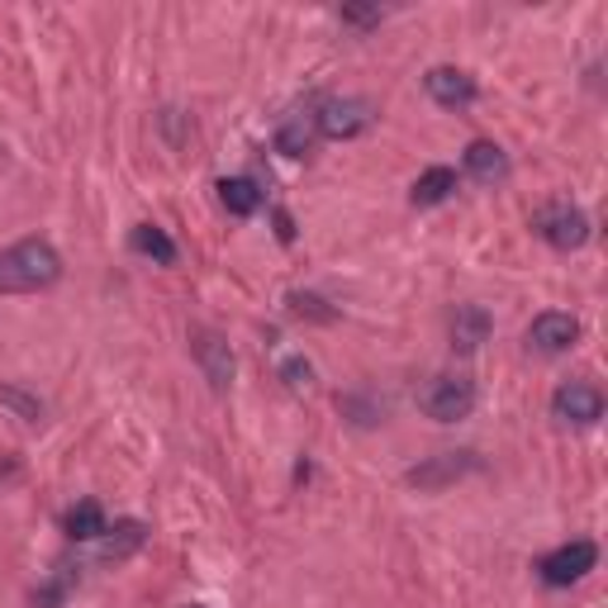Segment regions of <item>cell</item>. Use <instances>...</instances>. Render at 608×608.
I'll use <instances>...</instances> for the list:
<instances>
[{
	"label": "cell",
	"mask_w": 608,
	"mask_h": 608,
	"mask_svg": "<svg viewBox=\"0 0 608 608\" xmlns=\"http://www.w3.org/2000/svg\"><path fill=\"white\" fill-rule=\"evenodd\" d=\"M343 20H347V24H376V20H380V10H361V6H347V10H343Z\"/></svg>",
	"instance_id": "7402d4cb"
},
{
	"label": "cell",
	"mask_w": 608,
	"mask_h": 608,
	"mask_svg": "<svg viewBox=\"0 0 608 608\" xmlns=\"http://www.w3.org/2000/svg\"><path fill=\"white\" fill-rule=\"evenodd\" d=\"M419 409L438 423H461L475 409V386L467 376H433L419 390Z\"/></svg>",
	"instance_id": "7a4b0ae2"
},
{
	"label": "cell",
	"mask_w": 608,
	"mask_h": 608,
	"mask_svg": "<svg viewBox=\"0 0 608 608\" xmlns=\"http://www.w3.org/2000/svg\"><path fill=\"white\" fill-rule=\"evenodd\" d=\"M423 86H428V95H433L438 105H447V109H467L471 101H475V82L467 72H457V67H433L423 76Z\"/></svg>",
	"instance_id": "9c48e42d"
},
{
	"label": "cell",
	"mask_w": 608,
	"mask_h": 608,
	"mask_svg": "<svg viewBox=\"0 0 608 608\" xmlns=\"http://www.w3.org/2000/svg\"><path fill=\"white\" fill-rule=\"evenodd\" d=\"M219 200H223V210L229 214L248 219V214H258L262 190H258V181H248V176H229V181H219Z\"/></svg>",
	"instance_id": "9a60e30c"
},
{
	"label": "cell",
	"mask_w": 608,
	"mask_h": 608,
	"mask_svg": "<svg viewBox=\"0 0 608 608\" xmlns=\"http://www.w3.org/2000/svg\"><path fill=\"white\" fill-rule=\"evenodd\" d=\"M129 243H134V252H143V258H153L157 266H176V243L167 238V229H157V223H138V229L129 233Z\"/></svg>",
	"instance_id": "5bb4252c"
},
{
	"label": "cell",
	"mask_w": 608,
	"mask_h": 608,
	"mask_svg": "<svg viewBox=\"0 0 608 608\" xmlns=\"http://www.w3.org/2000/svg\"><path fill=\"white\" fill-rule=\"evenodd\" d=\"M314 138H318V129H314V115H291L281 124V134H276V153H285V157H304L314 148Z\"/></svg>",
	"instance_id": "2e32d148"
},
{
	"label": "cell",
	"mask_w": 608,
	"mask_h": 608,
	"mask_svg": "<svg viewBox=\"0 0 608 608\" xmlns=\"http://www.w3.org/2000/svg\"><path fill=\"white\" fill-rule=\"evenodd\" d=\"M285 380H291V386L300 390V386H310V361H285Z\"/></svg>",
	"instance_id": "44dd1931"
},
{
	"label": "cell",
	"mask_w": 608,
	"mask_h": 608,
	"mask_svg": "<svg viewBox=\"0 0 608 608\" xmlns=\"http://www.w3.org/2000/svg\"><path fill=\"white\" fill-rule=\"evenodd\" d=\"M67 537L72 542H95V537H105V509L95 504V500H82L67 514Z\"/></svg>",
	"instance_id": "e0dca14e"
},
{
	"label": "cell",
	"mask_w": 608,
	"mask_h": 608,
	"mask_svg": "<svg viewBox=\"0 0 608 608\" xmlns=\"http://www.w3.org/2000/svg\"><path fill=\"white\" fill-rule=\"evenodd\" d=\"M0 405H14V409H20L24 413V419H43V405H39V399H29V395H20V390H0Z\"/></svg>",
	"instance_id": "ffe728a7"
},
{
	"label": "cell",
	"mask_w": 608,
	"mask_h": 608,
	"mask_svg": "<svg viewBox=\"0 0 608 608\" xmlns=\"http://www.w3.org/2000/svg\"><path fill=\"white\" fill-rule=\"evenodd\" d=\"M291 314H300V318H318V324H333V318H338L333 310H324V300H318V295H304V291L291 295Z\"/></svg>",
	"instance_id": "d6986e66"
},
{
	"label": "cell",
	"mask_w": 608,
	"mask_h": 608,
	"mask_svg": "<svg viewBox=\"0 0 608 608\" xmlns=\"http://www.w3.org/2000/svg\"><path fill=\"white\" fill-rule=\"evenodd\" d=\"M62 276V258L53 243L43 238H24L0 252V295H29V291H48Z\"/></svg>",
	"instance_id": "6da1fadb"
},
{
	"label": "cell",
	"mask_w": 608,
	"mask_h": 608,
	"mask_svg": "<svg viewBox=\"0 0 608 608\" xmlns=\"http://www.w3.org/2000/svg\"><path fill=\"white\" fill-rule=\"evenodd\" d=\"M467 171L480 186H500V181H509V157H504V148H494V143H471Z\"/></svg>",
	"instance_id": "8fae6325"
},
{
	"label": "cell",
	"mask_w": 608,
	"mask_h": 608,
	"mask_svg": "<svg viewBox=\"0 0 608 608\" xmlns=\"http://www.w3.org/2000/svg\"><path fill=\"white\" fill-rule=\"evenodd\" d=\"M552 413L562 423L589 428L604 419V395H599V386H589V380H566V386L552 395Z\"/></svg>",
	"instance_id": "8992f818"
},
{
	"label": "cell",
	"mask_w": 608,
	"mask_h": 608,
	"mask_svg": "<svg viewBox=\"0 0 608 608\" xmlns=\"http://www.w3.org/2000/svg\"><path fill=\"white\" fill-rule=\"evenodd\" d=\"M471 471H480L475 452H442V457H433V461H423V467H413V471H409V485L442 490V485H452V480L471 475Z\"/></svg>",
	"instance_id": "ba28073f"
},
{
	"label": "cell",
	"mask_w": 608,
	"mask_h": 608,
	"mask_svg": "<svg viewBox=\"0 0 608 608\" xmlns=\"http://www.w3.org/2000/svg\"><path fill=\"white\" fill-rule=\"evenodd\" d=\"M105 556H109V562H124V556H129V552H138L143 547V523H119V527H105Z\"/></svg>",
	"instance_id": "ac0fdd59"
},
{
	"label": "cell",
	"mask_w": 608,
	"mask_h": 608,
	"mask_svg": "<svg viewBox=\"0 0 608 608\" xmlns=\"http://www.w3.org/2000/svg\"><path fill=\"white\" fill-rule=\"evenodd\" d=\"M457 190V171L452 167H428L419 181H413V190H409V200L419 205V210H428V205H442L447 196Z\"/></svg>",
	"instance_id": "4fadbf2b"
},
{
	"label": "cell",
	"mask_w": 608,
	"mask_h": 608,
	"mask_svg": "<svg viewBox=\"0 0 608 608\" xmlns=\"http://www.w3.org/2000/svg\"><path fill=\"white\" fill-rule=\"evenodd\" d=\"M276 233H281V243H291V238H295V223H291V214H276Z\"/></svg>",
	"instance_id": "603a6c76"
},
{
	"label": "cell",
	"mask_w": 608,
	"mask_h": 608,
	"mask_svg": "<svg viewBox=\"0 0 608 608\" xmlns=\"http://www.w3.org/2000/svg\"><path fill=\"white\" fill-rule=\"evenodd\" d=\"M376 124V109L357 101V95H343V101H324L314 115V129L324 138H357Z\"/></svg>",
	"instance_id": "5b68a950"
},
{
	"label": "cell",
	"mask_w": 608,
	"mask_h": 608,
	"mask_svg": "<svg viewBox=\"0 0 608 608\" xmlns=\"http://www.w3.org/2000/svg\"><path fill=\"white\" fill-rule=\"evenodd\" d=\"M485 338H490V314L480 310V304H461L457 318H452V347L457 352H475Z\"/></svg>",
	"instance_id": "7c38bea8"
},
{
	"label": "cell",
	"mask_w": 608,
	"mask_h": 608,
	"mask_svg": "<svg viewBox=\"0 0 608 608\" xmlns=\"http://www.w3.org/2000/svg\"><path fill=\"white\" fill-rule=\"evenodd\" d=\"M533 229L547 238V243L556 252H575V248H585L589 243V214L580 210V205H566V200H556L547 205V210L537 214Z\"/></svg>",
	"instance_id": "3957f363"
},
{
	"label": "cell",
	"mask_w": 608,
	"mask_h": 608,
	"mask_svg": "<svg viewBox=\"0 0 608 608\" xmlns=\"http://www.w3.org/2000/svg\"><path fill=\"white\" fill-rule=\"evenodd\" d=\"M196 361L205 366V376H210L214 390L233 386V352H229V343H223L219 333H196Z\"/></svg>",
	"instance_id": "30bf717a"
},
{
	"label": "cell",
	"mask_w": 608,
	"mask_h": 608,
	"mask_svg": "<svg viewBox=\"0 0 608 608\" xmlns=\"http://www.w3.org/2000/svg\"><path fill=\"white\" fill-rule=\"evenodd\" d=\"M595 562H599V547L595 542H585V537H575V542H566V547H556L552 556H542V580H547L552 589H566V585H575V580H585L589 570H595Z\"/></svg>",
	"instance_id": "277c9868"
},
{
	"label": "cell",
	"mask_w": 608,
	"mask_h": 608,
	"mask_svg": "<svg viewBox=\"0 0 608 608\" xmlns=\"http://www.w3.org/2000/svg\"><path fill=\"white\" fill-rule=\"evenodd\" d=\"M575 338H580V318L575 314H562V310H547L533 318V328H527V347L547 352V357H556V352L575 347Z\"/></svg>",
	"instance_id": "52a82bcc"
}]
</instances>
